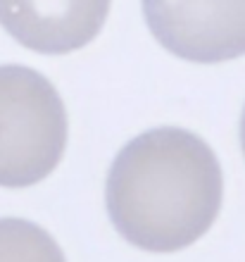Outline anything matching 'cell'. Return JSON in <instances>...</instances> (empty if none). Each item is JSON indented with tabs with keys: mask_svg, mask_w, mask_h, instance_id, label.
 <instances>
[{
	"mask_svg": "<svg viewBox=\"0 0 245 262\" xmlns=\"http://www.w3.org/2000/svg\"><path fill=\"white\" fill-rule=\"evenodd\" d=\"M67 148V112L53 83L31 67H0V186L43 181Z\"/></svg>",
	"mask_w": 245,
	"mask_h": 262,
	"instance_id": "2",
	"label": "cell"
},
{
	"mask_svg": "<svg viewBox=\"0 0 245 262\" xmlns=\"http://www.w3.org/2000/svg\"><path fill=\"white\" fill-rule=\"evenodd\" d=\"M143 17L181 60L214 64L245 55V0H143Z\"/></svg>",
	"mask_w": 245,
	"mask_h": 262,
	"instance_id": "3",
	"label": "cell"
},
{
	"mask_svg": "<svg viewBox=\"0 0 245 262\" xmlns=\"http://www.w3.org/2000/svg\"><path fill=\"white\" fill-rule=\"evenodd\" d=\"M224 174L217 155L193 131L157 126L117 152L105 205L124 241L150 253H174L203 238L221 210Z\"/></svg>",
	"mask_w": 245,
	"mask_h": 262,
	"instance_id": "1",
	"label": "cell"
},
{
	"mask_svg": "<svg viewBox=\"0 0 245 262\" xmlns=\"http://www.w3.org/2000/svg\"><path fill=\"white\" fill-rule=\"evenodd\" d=\"M240 145H243V152H245V110H243V117H240Z\"/></svg>",
	"mask_w": 245,
	"mask_h": 262,
	"instance_id": "6",
	"label": "cell"
},
{
	"mask_svg": "<svg viewBox=\"0 0 245 262\" xmlns=\"http://www.w3.org/2000/svg\"><path fill=\"white\" fill-rule=\"evenodd\" d=\"M0 262H67L53 236L19 217L0 220Z\"/></svg>",
	"mask_w": 245,
	"mask_h": 262,
	"instance_id": "5",
	"label": "cell"
},
{
	"mask_svg": "<svg viewBox=\"0 0 245 262\" xmlns=\"http://www.w3.org/2000/svg\"><path fill=\"white\" fill-rule=\"evenodd\" d=\"M112 0H0V24L24 48L64 55L88 46Z\"/></svg>",
	"mask_w": 245,
	"mask_h": 262,
	"instance_id": "4",
	"label": "cell"
}]
</instances>
